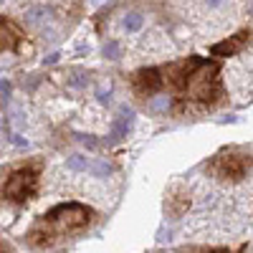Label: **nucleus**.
Masks as SVG:
<instances>
[{"label": "nucleus", "instance_id": "obj_9", "mask_svg": "<svg viewBox=\"0 0 253 253\" xmlns=\"http://www.w3.org/2000/svg\"><path fill=\"white\" fill-rule=\"evenodd\" d=\"M251 243H243L238 251H230V248H220V246H182L177 248V253H248Z\"/></svg>", "mask_w": 253, "mask_h": 253}, {"label": "nucleus", "instance_id": "obj_13", "mask_svg": "<svg viewBox=\"0 0 253 253\" xmlns=\"http://www.w3.org/2000/svg\"><path fill=\"white\" fill-rule=\"evenodd\" d=\"M8 91H10V84L8 81H0V96H5Z\"/></svg>", "mask_w": 253, "mask_h": 253}, {"label": "nucleus", "instance_id": "obj_3", "mask_svg": "<svg viewBox=\"0 0 253 253\" xmlns=\"http://www.w3.org/2000/svg\"><path fill=\"white\" fill-rule=\"evenodd\" d=\"M41 175H43V160L33 157L18 165L0 170V203L3 205H26L41 190Z\"/></svg>", "mask_w": 253, "mask_h": 253}, {"label": "nucleus", "instance_id": "obj_6", "mask_svg": "<svg viewBox=\"0 0 253 253\" xmlns=\"http://www.w3.org/2000/svg\"><path fill=\"white\" fill-rule=\"evenodd\" d=\"M187 208H190V190L185 185H172L170 190L165 193V213L170 215L172 220L182 218L187 213Z\"/></svg>", "mask_w": 253, "mask_h": 253}, {"label": "nucleus", "instance_id": "obj_4", "mask_svg": "<svg viewBox=\"0 0 253 253\" xmlns=\"http://www.w3.org/2000/svg\"><path fill=\"white\" fill-rule=\"evenodd\" d=\"M203 170L220 182H243L251 175V147H223L203 165Z\"/></svg>", "mask_w": 253, "mask_h": 253}, {"label": "nucleus", "instance_id": "obj_10", "mask_svg": "<svg viewBox=\"0 0 253 253\" xmlns=\"http://www.w3.org/2000/svg\"><path fill=\"white\" fill-rule=\"evenodd\" d=\"M124 28H126V31H129V33H134V31H139V28H142V15H139V13H132L129 18H126V20H124Z\"/></svg>", "mask_w": 253, "mask_h": 253}, {"label": "nucleus", "instance_id": "obj_11", "mask_svg": "<svg viewBox=\"0 0 253 253\" xmlns=\"http://www.w3.org/2000/svg\"><path fill=\"white\" fill-rule=\"evenodd\" d=\"M104 56H107V58H117V56H119V46L114 43V41H112V43H107V48H104Z\"/></svg>", "mask_w": 253, "mask_h": 253}, {"label": "nucleus", "instance_id": "obj_1", "mask_svg": "<svg viewBox=\"0 0 253 253\" xmlns=\"http://www.w3.org/2000/svg\"><path fill=\"white\" fill-rule=\"evenodd\" d=\"M162 91L172 94V114H200L213 112L225 101L220 63L203 56H187L160 66Z\"/></svg>", "mask_w": 253, "mask_h": 253}, {"label": "nucleus", "instance_id": "obj_7", "mask_svg": "<svg viewBox=\"0 0 253 253\" xmlns=\"http://www.w3.org/2000/svg\"><path fill=\"white\" fill-rule=\"evenodd\" d=\"M248 46H251V28H243V31H238L236 36L223 38L220 43H213V46H210V53L220 56V58H228V56H238V53L246 51Z\"/></svg>", "mask_w": 253, "mask_h": 253}, {"label": "nucleus", "instance_id": "obj_8", "mask_svg": "<svg viewBox=\"0 0 253 253\" xmlns=\"http://www.w3.org/2000/svg\"><path fill=\"white\" fill-rule=\"evenodd\" d=\"M26 41V33L15 20L0 15V53L5 51H18V46Z\"/></svg>", "mask_w": 253, "mask_h": 253}, {"label": "nucleus", "instance_id": "obj_14", "mask_svg": "<svg viewBox=\"0 0 253 253\" xmlns=\"http://www.w3.org/2000/svg\"><path fill=\"white\" fill-rule=\"evenodd\" d=\"M208 3H210V5H218V3H220V0H208Z\"/></svg>", "mask_w": 253, "mask_h": 253}, {"label": "nucleus", "instance_id": "obj_2", "mask_svg": "<svg viewBox=\"0 0 253 253\" xmlns=\"http://www.w3.org/2000/svg\"><path fill=\"white\" fill-rule=\"evenodd\" d=\"M94 218H96V210L84 205V203H76V200L58 203L33 220V225L26 233V243L33 251L53 248L63 241L84 233V230L94 223Z\"/></svg>", "mask_w": 253, "mask_h": 253}, {"label": "nucleus", "instance_id": "obj_5", "mask_svg": "<svg viewBox=\"0 0 253 253\" xmlns=\"http://www.w3.org/2000/svg\"><path fill=\"white\" fill-rule=\"evenodd\" d=\"M132 91L137 99H152L157 94H162V76H160V66H147L132 74L129 79Z\"/></svg>", "mask_w": 253, "mask_h": 253}, {"label": "nucleus", "instance_id": "obj_12", "mask_svg": "<svg viewBox=\"0 0 253 253\" xmlns=\"http://www.w3.org/2000/svg\"><path fill=\"white\" fill-rule=\"evenodd\" d=\"M0 253H15V251H13V246H10L5 238H0Z\"/></svg>", "mask_w": 253, "mask_h": 253}]
</instances>
